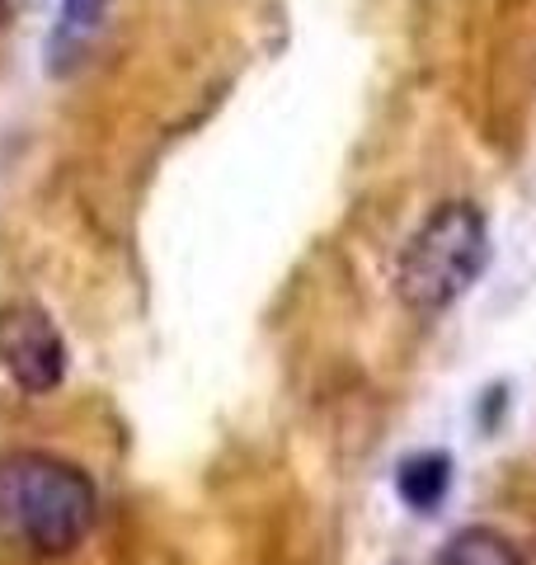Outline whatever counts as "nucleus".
Returning a JSON list of instances; mask_svg holds the SVG:
<instances>
[{
	"instance_id": "nucleus-1",
	"label": "nucleus",
	"mask_w": 536,
	"mask_h": 565,
	"mask_svg": "<svg viewBox=\"0 0 536 565\" xmlns=\"http://www.w3.org/2000/svg\"><path fill=\"white\" fill-rule=\"evenodd\" d=\"M95 527L89 476L52 452L0 457V533L20 537L39 556H71Z\"/></svg>"
},
{
	"instance_id": "nucleus-2",
	"label": "nucleus",
	"mask_w": 536,
	"mask_h": 565,
	"mask_svg": "<svg viewBox=\"0 0 536 565\" xmlns=\"http://www.w3.org/2000/svg\"><path fill=\"white\" fill-rule=\"evenodd\" d=\"M490 264V222L475 203H442L409 236L400 255L396 288L405 307L442 311L452 307Z\"/></svg>"
},
{
	"instance_id": "nucleus-3",
	"label": "nucleus",
	"mask_w": 536,
	"mask_h": 565,
	"mask_svg": "<svg viewBox=\"0 0 536 565\" xmlns=\"http://www.w3.org/2000/svg\"><path fill=\"white\" fill-rule=\"evenodd\" d=\"M0 367L29 396H47L66 382V367H71L66 334L43 307L33 302L0 307Z\"/></svg>"
},
{
	"instance_id": "nucleus-4",
	"label": "nucleus",
	"mask_w": 536,
	"mask_h": 565,
	"mask_svg": "<svg viewBox=\"0 0 536 565\" xmlns=\"http://www.w3.org/2000/svg\"><path fill=\"white\" fill-rule=\"evenodd\" d=\"M109 24V0H62L57 24L47 33V76H76L99 47Z\"/></svg>"
},
{
	"instance_id": "nucleus-5",
	"label": "nucleus",
	"mask_w": 536,
	"mask_h": 565,
	"mask_svg": "<svg viewBox=\"0 0 536 565\" xmlns=\"http://www.w3.org/2000/svg\"><path fill=\"white\" fill-rule=\"evenodd\" d=\"M396 490H400V500L409 509H419V514L438 509L447 500V490H452V457H447V452H415V457H405L400 471H396Z\"/></svg>"
},
{
	"instance_id": "nucleus-6",
	"label": "nucleus",
	"mask_w": 536,
	"mask_h": 565,
	"mask_svg": "<svg viewBox=\"0 0 536 565\" xmlns=\"http://www.w3.org/2000/svg\"><path fill=\"white\" fill-rule=\"evenodd\" d=\"M433 565H523V556L494 527H467V533H457L442 546V556Z\"/></svg>"
},
{
	"instance_id": "nucleus-7",
	"label": "nucleus",
	"mask_w": 536,
	"mask_h": 565,
	"mask_svg": "<svg viewBox=\"0 0 536 565\" xmlns=\"http://www.w3.org/2000/svg\"><path fill=\"white\" fill-rule=\"evenodd\" d=\"M10 14H14V0H0V24H6Z\"/></svg>"
}]
</instances>
